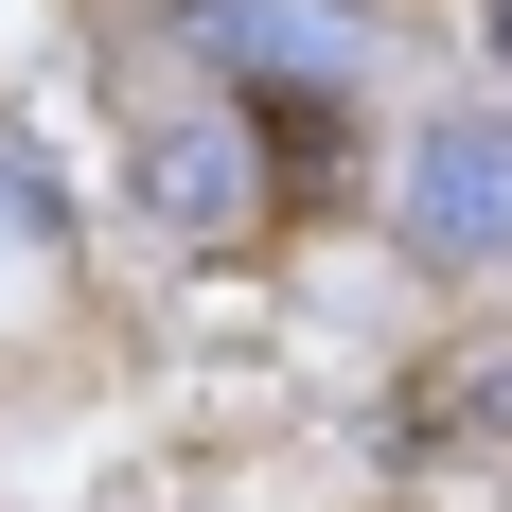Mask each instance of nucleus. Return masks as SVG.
<instances>
[{"label":"nucleus","mask_w":512,"mask_h":512,"mask_svg":"<svg viewBox=\"0 0 512 512\" xmlns=\"http://www.w3.org/2000/svg\"><path fill=\"white\" fill-rule=\"evenodd\" d=\"M495 53H512V0H495Z\"/></svg>","instance_id":"20e7f679"},{"label":"nucleus","mask_w":512,"mask_h":512,"mask_svg":"<svg viewBox=\"0 0 512 512\" xmlns=\"http://www.w3.org/2000/svg\"><path fill=\"white\" fill-rule=\"evenodd\" d=\"M212 53H230L248 89H336L371 36L336 18V0H212Z\"/></svg>","instance_id":"f03ea898"},{"label":"nucleus","mask_w":512,"mask_h":512,"mask_svg":"<svg viewBox=\"0 0 512 512\" xmlns=\"http://www.w3.org/2000/svg\"><path fill=\"white\" fill-rule=\"evenodd\" d=\"M248 195H265L248 124H159V142H142V212H159V230H230Z\"/></svg>","instance_id":"7ed1b4c3"},{"label":"nucleus","mask_w":512,"mask_h":512,"mask_svg":"<svg viewBox=\"0 0 512 512\" xmlns=\"http://www.w3.org/2000/svg\"><path fill=\"white\" fill-rule=\"evenodd\" d=\"M407 248L424 265H512V106H442L407 142Z\"/></svg>","instance_id":"f257e3e1"}]
</instances>
